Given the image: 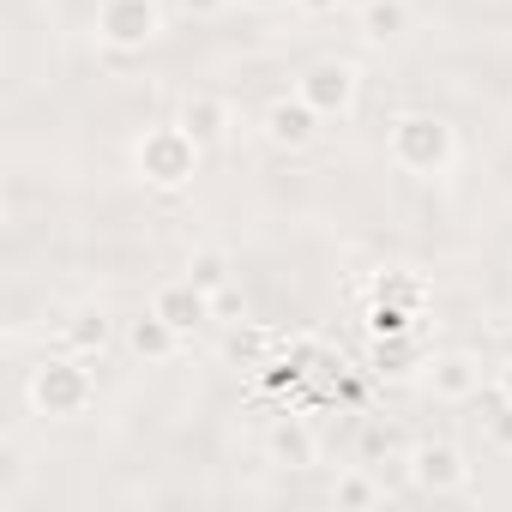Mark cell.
<instances>
[{"mask_svg":"<svg viewBox=\"0 0 512 512\" xmlns=\"http://www.w3.org/2000/svg\"><path fill=\"white\" fill-rule=\"evenodd\" d=\"M199 157H205V145H199L181 121L145 127V133H139V145H133V169H139L157 193H181V187L199 175Z\"/></svg>","mask_w":512,"mask_h":512,"instance_id":"cell-3","label":"cell"},{"mask_svg":"<svg viewBox=\"0 0 512 512\" xmlns=\"http://www.w3.org/2000/svg\"><path fill=\"white\" fill-rule=\"evenodd\" d=\"M175 121H181L205 151H217V145L229 139V103H223V97H211V91H193V97L181 103V115H175Z\"/></svg>","mask_w":512,"mask_h":512,"instance_id":"cell-11","label":"cell"},{"mask_svg":"<svg viewBox=\"0 0 512 512\" xmlns=\"http://www.w3.org/2000/svg\"><path fill=\"white\" fill-rule=\"evenodd\" d=\"M404 476H410V488H422V494H434V500H452V494L470 488V464H464V452H458L452 440H422V446H410Z\"/></svg>","mask_w":512,"mask_h":512,"instance_id":"cell-5","label":"cell"},{"mask_svg":"<svg viewBox=\"0 0 512 512\" xmlns=\"http://www.w3.org/2000/svg\"><path fill=\"white\" fill-rule=\"evenodd\" d=\"M386 157H392V169H404L416 181H434L458 163V133H452V121H440L428 109H404L386 127Z\"/></svg>","mask_w":512,"mask_h":512,"instance_id":"cell-1","label":"cell"},{"mask_svg":"<svg viewBox=\"0 0 512 512\" xmlns=\"http://www.w3.org/2000/svg\"><path fill=\"white\" fill-rule=\"evenodd\" d=\"M320 109L314 103H302V97H278L272 109H266V139L278 145V151H308L314 139H320Z\"/></svg>","mask_w":512,"mask_h":512,"instance_id":"cell-8","label":"cell"},{"mask_svg":"<svg viewBox=\"0 0 512 512\" xmlns=\"http://www.w3.org/2000/svg\"><path fill=\"white\" fill-rule=\"evenodd\" d=\"M121 338H127V350H133L139 362H151V368H157V362H175V356H181V344H187V338L157 314V308H145L139 320H127V332H121Z\"/></svg>","mask_w":512,"mask_h":512,"instance_id":"cell-10","label":"cell"},{"mask_svg":"<svg viewBox=\"0 0 512 512\" xmlns=\"http://www.w3.org/2000/svg\"><path fill=\"white\" fill-rule=\"evenodd\" d=\"M151 308H157L181 338H193V332L211 320V290H199L193 278H175V284H163V290L151 296Z\"/></svg>","mask_w":512,"mask_h":512,"instance_id":"cell-9","label":"cell"},{"mask_svg":"<svg viewBox=\"0 0 512 512\" xmlns=\"http://www.w3.org/2000/svg\"><path fill=\"white\" fill-rule=\"evenodd\" d=\"M187 278H193L199 290H223V284H229V253H223V247H199L193 260H187Z\"/></svg>","mask_w":512,"mask_h":512,"instance_id":"cell-17","label":"cell"},{"mask_svg":"<svg viewBox=\"0 0 512 512\" xmlns=\"http://www.w3.org/2000/svg\"><path fill=\"white\" fill-rule=\"evenodd\" d=\"M356 25H362L368 43H398V37L416 25V13H410V0H362Z\"/></svg>","mask_w":512,"mask_h":512,"instance_id":"cell-13","label":"cell"},{"mask_svg":"<svg viewBox=\"0 0 512 512\" xmlns=\"http://www.w3.org/2000/svg\"><path fill=\"white\" fill-rule=\"evenodd\" d=\"M272 344H278V338H272L266 326H241V332L229 338V356H235V362H247V368H253V362L266 368V350H272Z\"/></svg>","mask_w":512,"mask_h":512,"instance_id":"cell-19","label":"cell"},{"mask_svg":"<svg viewBox=\"0 0 512 512\" xmlns=\"http://www.w3.org/2000/svg\"><path fill=\"white\" fill-rule=\"evenodd\" d=\"M374 302H398V308H410V314H416V308L428 302V290H422L410 272H386V278L374 284Z\"/></svg>","mask_w":512,"mask_h":512,"instance_id":"cell-18","label":"cell"},{"mask_svg":"<svg viewBox=\"0 0 512 512\" xmlns=\"http://www.w3.org/2000/svg\"><path fill=\"white\" fill-rule=\"evenodd\" d=\"M272 458H278V464H290V470H308V464L320 458V446H314V428H308L302 416L278 422V428H272Z\"/></svg>","mask_w":512,"mask_h":512,"instance_id":"cell-14","label":"cell"},{"mask_svg":"<svg viewBox=\"0 0 512 512\" xmlns=\"http://www.w3.org/2000/svg\"><path fill=\"white\" fill-rule=\"evenodd\" d=\"M476 422H482V440L512 458V398H506L494 380H488V392H482V416H476Z\"/></svg>","mask_w":512,"mask_h":512,"instance_id":"cell-16","label":"cell"},{"mask_svg":"<svg viewBox=\"0 0 512 512\" xmlns=\"http://www.w3.org/2000/svg\"><path fill=\"white\" fill-rule=\"evenodd\" d=\"M25 398H31V410H37V416H49V422H73V416H85V410H91L97 380H91L85 356H73V350H67V356H43V362L31 368Z\"/></svg>","mask_w":512,"mask_h":512,"instance_id":"cell-2","label":"cell"},{"mask_svg":"<svg viewBox=\"0 0 512 512\" xmlns=\"http://www.w3.org/2000/svg\"><path fill=\"white\" fill-rule=\"evenodd\" d=\"M61 344L73 350V356H85V362H97L109 344H115V314L109 308H79L67 326H61Z\"/></svg>","mask_w":512,"mask_h":512,"instance_id":"cell-12","label":"cell"},{"mask_svg":"<svg viewBox=\"0 0 512 512\" xmlns=\"http://www.w3.org/2000/svg\"><path fill=\"white\" fill-rule=\"evenodd\" d=\"M211 320H247V302L235 296V284H223V290H211Z\"/></svg>","mask_w":512,"mask_h":512,"instance_id":"cell-21","label":"cell"},{"mask_svg":"<svg viewBox=\"0 0 512 512\" xmlns=\"http://www.w3.org/2000/svg\"><path fill=\"white\" fill-rule=\"evenodd\" d=\"M368 332H374V338H398V332H410V308H398V302H374V308H368Z\"/></svg>","mask_w":512,"mask_h":512,"instance_id":"cell-20","label":"cell"},{"mask_svg":"<svg viewBox=\"0 0 512 512\" xmlns=\"http://www.w3.org/2000/svg\"><path fill=\"white\" fill-rule=\"evenodd\" d=\"M223 7H229V0H181V13H187V19H217Z\"/></svg>","mask_w":512,"mask_h":512,"instance_id":"cell-22","label":"cell"},{"mask_svg":"<svg viewBox=\"0 0 512 512\" xmlns=\"http://www.w3.org/2000/svg\"><path fill=\"white\" fill-rule=\"evenodd\" d=\"M422 368H428V392L440 404H470L488 392V368L476 350H446V356H428Z\"/></svg>","mask_w":512,"mask_h":512,"instance_id":"cell-7","label":"cell"},{"mask_svg":"<svg viewBox=\"0 0 512 512\" xmlns=\"http://www.w3.org/2000/svg\"><path fill=\"white\" fill-rule=\"evenodd\" d=\"M494 386H500V392H506V398H512V356H506V362H500V374H494Z\"/></svg>","mask_w":512,"mask_h":512,"instance_id":"cell-24","label":"cell"},{"mask_svg":"<svg viewBox=\"0 0 512 512\" xmlns=\"http://www.w3.org/2000/svg\"><path fill=\"white\" fill-rule=\"evenodd\" d=\"M296 97H302V103H314L326 121H344V115L356 109V97H362V79H356V67H350V61H314V67H302Z\"/></svg>","mask_w":512,"mask_h":512,"instance_id":"cell-6","label":"cell"},{"mask_svg":"<svg viewBox=\"0 0 512 512\" xmlns=\"http://www.w3.org/2000/svg\"><path fill=\"white\" fill-rule=\"evenodd\" d=\"M241 7H253V13H284V7H296V0H241Z\"/></svg>","mask_w":512,"mask_h":512,"instance_id":"cell-23","label":"cell"},{"mask_svg":"<svg viewBox=\"0 0 512 512\" xmlns=\"http://www.w3.org/2000/svg\"><path fill=\"white\" fill-rule=\"evenodd\" d=\"M386 500V482H380V470H368V464H356V470H344L338 482H332V506H380Z\"/></svg>","mask_w":512,"mask_h":512,"instance_id":"cell-15","label":"cell"},{"mask_svg":"<svg viewBox=\"0 0 512 512\" xmlns=\"http://www.w3.org/2000/svg\"><path fill=\"white\" fill-rule=\"evenodd\" d=\"M163 37V7L157 0H97V43L115 55H139Z\"/></svg>","mask_w":512,"mask_h":512,"instance_id":"cell-4","label":"cell"}]
</instances>
